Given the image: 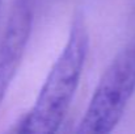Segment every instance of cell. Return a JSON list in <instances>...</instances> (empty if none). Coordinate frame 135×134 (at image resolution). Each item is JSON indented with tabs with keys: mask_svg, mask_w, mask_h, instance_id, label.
Listing matches in <instances>:
<instances>
[{
	"mask_svg": "<svg viewBox=\"0 0 135 134\" xmlns=\"http://www.w3.org/2000/svg\"><path fill=\"white\" fill-rule=\"evenodd\" d=\"M89 47V34L83 12L72 19L67 42L52 64L34 105L18 122L17 132L51 134L59 130L79 86Z\"/></svg>",
	"mask_w": 135,
	"mask_h": 134,
	"instance_id": "cell-1",
	"label": "cell"
},
{
	"mask_svg": "<svg viewBox=\"0 0 135 134\" xmlns=\"http://www.w3.org/2000/svg\"><path fill=\"white\" fill-rule=\"evenodd\" d=\"M135 92V45L125 47L102 74L75 132L106 134L119 124Z\"/></svg>",
	"mask_w": 135,
	"mask_h": 134,
	"instance_id": "cell-2",
	"label": "cell"
},
{
	"mask_svg": "<svg viewBox=\"0 0 135 134\" xmlns=\"http://www.w3.org/2000/svg\"><path fill=\"white\" fill-rule=\"evenodd\" d=\"M32 21L30 7L25 1H18L0 38V105L24 57L32 32Z\"/></svg>",
	"mask_w": 135,
	"mask_h": 134,
	"instance_id": "cell-3",
	"label": "cell"
},
{
	"mask_svg": "<svg viewBox=\"0 0 135 134\" xmlns=\"http://www.w3.org/2000/svg\"><path fill=\"white\" fill-rule=\"evenodd\" d=\"M133 42H134V45H135V40H134V41H133Z\"/></svg>",
	"mask_w": 135,
	"mask_h": 134,
	"instance_id": "cell-4",
	"label": "cell"
},
{
	"mask_svg": "<svg viewBox=\"0 0 135 134\" xmlns=\"http://www.w3.org/2000/svg\"><path fill=\"white\" fill-rule=\"evenodd\" d=\"M0 1H1V0H0Z\"/></svg>",
	"mask_w": 135,
	"mask_h": 134,
	"instance_id": "cell-5",
	"label": "cell"
}]
</instances>
